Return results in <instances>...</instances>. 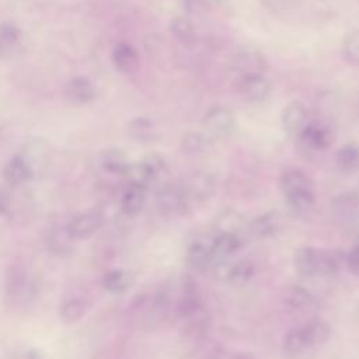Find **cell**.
I'll list each match as a JSON object with an SVG mask.
<instances>
[{
	"label": "cell",
	"instance_id": "obj_27",
	"mask_svg": "<svg viewBox=\"0 0 359 359\" xmlns=\"http://www.w3.org/2000/svg\"><path fill=\"white\" fill-rule=\"evenodd\" d=\"M254 264L248 259H241L227 266L224 279L234 286H243L254 276Z\"/></svg>",
	"mask_w": 359,
	"mask_h": 359
},
{
	"label": "cell",
	"instance_id": "obj_30",
	"mask_svg": "<svg viewBox=\"0 0 359 359\" xmlns=\"http://www.w3.org/2000/svg\"><path fill=\"white\" fill-rule=\"evenodd\" d=\"M337 165L344 172H352L359 168V146L348 143L342 146L335 154Z\"/></svg>",
	"mask_w": 359,
	"mask_h": 359
},
{
	"label": "cell",
	"instance_id": "obj_28",
	"mask_svg": "<svg viewBox=\"0 0 359 359\" xmlns=\"http://www.w3.org/2000/svg\"><path fill=\"white\" fill-rule=\"evenodd\" d=\"M171 35L185 46H191L196 41V32L194 24L187 17H175L170 22Z\"/></svg>",
	"mask_w": 359,
	"mask_h": 359
},
{
	"label": "cell",
	"instance_id": "obj_44",
	"mask_svg": "<svg viewBox=\"0 0 359 359\" xmlns=\"http://www.w3.org/2000/svg\"><path fill=\"white\" fill-rule=\"evenodd\" d=\"M358 311H359V307H358Z\"/></svg>",
	"mask_w": 359,
	"mask_h": 359
},
{
	"label": "cell",
	"instance_id": "obj_33",
	"mask_svg": "<svg viewBox=\"0 0 359 359\" xmlns=\"http://www.w3.org/2000/svg\"><path fill=\"white\" fill-rule=\"evenodd\" d=\"M86 304L80 297H67L59 307V316L65 323H76L83 318Z\"/></svg>",
	"mask_w": 359,
	"mask_h": 359
},
{
	"label": "cell",
	"instance_id": "obj_19",
	"mask_svg": "<svg viewBox=\"0 0 359 359\" xmlns=\"http://www.w3.org/2000/svg\"><path fill=\"white\" fill-rule=\"evenodd\" d=\"M128 133L137 142H153L157 139V125L149 116H136L128 123Z\"/></svg>",
	"mask_w": 359,
	"mask_h": 359
},
{
	"label": "cell",
	"instance_id": "obj_42",
	"mask_svg": "<svg viewBox=\"0 0 359 359\" xmlns=\"http://www.w3.org/2000/svg\"><path fill=\"white\" fill-rule=\"evenodd\" d=\"M231 359H255V356L248 353V352H238V353L233 355Z\"/></svg>",
	"mask_w": 359,
	"mask_h": 359
},
{
	"label": "cell",
	"instance_id": "obj_2",
	"mask_svg": "<svg viewBox=\"0 0 359 359\" xmlns=\"http://www.w3.org/2000/svg\"><path fill=\"white\" fill-rule=\"evenodd\" d=\"M38 283L22 264H11L6 272L4 290L7 300L14 306H25L38 294Z\"/></svg>",
	"mask_w": 359,
	"mask_h": 359
},
{
	"label": "cell",
	"instance_id": "obj_36",
	"mask_svg": "<svg viewBox=\"0 0 359 359\" xmlns=\"http://www.w3.org/2000/svg\"><path fill=\"white\" fill-rule=\"evenodd\" d=\"M342 55L348 63L359 67V29L345 35L342 41Z\"/></svg>",
	"mask_w": 359,
	"mask_h": 359
},
{
	"label": "cell",
	"instance_id": "obj_39",
	"mask_svg": "<svg viewBox=\"0 0 359 359\" xmlns=\"http://www.w3.org/2000/svg\"><path fill=\"white\" fill-rule=\"evenodd\" d=\"M346 265H348V269L359 276V245H355L346 255Z\"/></svg>",
	"mask_w": 359,
	"mask_h": 359
},
{
	"label": "cell",
	"instance_id": "obj_9",
	"mask_svg": "<svg viewBox=\"0 0 359 359\" xmlns=\"http://www.w3.org/2000/svg\"><path fill=\"white\" fill-rule=\"evenodd\" d=\"M65 98L73 105L90 104L97 98V87L88 77H73L65 87Z\"/></svg>",
	"mask_w": 359,
	"mask_h": 359
},
{
	"label": "cell",
	"instance_id": "obj_3",
	"mask_svg": "<svg viewBox=\"0 0 359 359\" xmlns=\"http://www.w3.org/2000/svg\"><path fill=\"white\" fill-rule=\"evenodd\" d=\"M266 67L268 62L265 55L259 49L250 45L237 48L229 60L230 73L237 81L252 76H261L265 73Z\"/></svg>",
	"mask_w": 359,
	"mask_h": 359
},
{
	"label": "cell",
	"instance_id": "obj_7",
	"mask_svg": "<svg viewBox=\"0 0 359 359\" xmlns=\"http://www.w3.org/2000/svg\"><path fill=\"white\" fill-rule=\"evenodd\" d=\"M182 189L188 199L195 202H206L215 194L216 182L210 174L205 171H195L185 180Z\"/></svg>",
	"mask_w": 359,
	"mask_h": 359
},
{
	"label": "cell",
	"instance_id": "obj_35",
	"mask_svg": "<svg viewBox=\"0 0 359 359\" xmlns=\"http://www.w3.org/2000/svg\"><path fill=\"white\" fill-rule=\"evenodd\" d=\"M243 223H244V217L233 209H226L220 212L216 219V227L219 229L217 231H227V233L237 234V230L243 226Z\"/></svg>",
	"mask_w": 359,
	"mask_h": 359
},
{
	"label": "cell",
	"instance_id": "obj_31",
	"mask_svg": "<svg viewBox=\"0 0 359 359\" xmlns=\"http://www.w3.org/2000/svg\"><path fill=\"white\" fill-rule=\"evenodd\" d=\"M285 303L296 310H306L313 306V294L300 285H292L285 292Z\"/></svg>",
	"mask_w": 359,
	"mask_h": 359
},
{
	"label": "cell",
	"instance_id": "obj_43",
	"mask_svg": "<svg viewBox=\"0 0 359 359\" xmlns=\"http://www.w3.org/2000/svg\"><path fill=\"white\" fill-rule=\"evenodd\" d=\"M356 245H359V237H358V243H356Z\"/></svg>",
	"mask_w": 359,
	"mask_h": 359
},
{
	"label": "cell",
	"instance_id": "obj_14",
	"mask_svg": "<svg viewBox=\"0 0 359 359\" xmlns=\"http://www.w3.org/2000/svg\"><path fill=\"white\" fill-rule=\"evenodd\" d=\"M34 170L31 164L22 154L11 157L3 167V178L10 185H22L34 177Z\"/></svg>",
	"mask_w": 359,
	"mask_h": 359
},
{
	"label": "cell",
	"instance_id": "obj_6",
	"mask_svg": "<svg viewBox=\"0 0 359 359\" xmlns=\"http://www.w3.org/2000/svg\"><path fill=\"white\" fill-rule=\"evenodd\" d=\"M234 114L223 105H215L206 111L202 118V126L208 136L220 137L231 132L234 128Z\"/></svg>",
	"mask_w": 359,
	"mask_h": 359
},
{
	"label": "cell",
	"instance_id": "obj_25",
	"mask_svg": "<svg viewBox=\"0 0 359 359\" xmlns=\"http://www.w3.org/2000/svg\"><path fill=\"white\" fill-rule=\"evenodd\" d=\"M309 348L323 345L331 335V327L327 321L321 318H313L304 325H302Z\"/></svg>",
	"mask_w": 359,
	"mask_h": 359
},
{
	"label": "cell",
	"instance_id": "obj_8",
	"mask_svg": "<svg viewBox=\"0 0 359 359\" xmlns=\"http://www.w3.org/2000/svg\"><path fill=\"white\" fill-rule=\"evenodd\" d=\"M102 222L104 216L100 210H87L76 215L66 227L74 240H83L97 233Z\"/></svg>",
	"mask_w": 359,
	"mask_h": 359
},
{
	"label": "cell",
	"instance_id": "obj_26",
	"mask_svg": "<svg viewBox=\"0 0 359 359\" xmlns=\"http://www.w3.org/2000/svg\"><path fill=\"white\" fill-rule=\"evenodd\" d=\"M101 283L107 292L112 294H121L130 287L132 278L126 271L111 269L104 273Z\"/></svg>",
	"mask_w": 359,
	"mask_h": 359
},
{
	"label": "cell",
	"instance_id": "obj_34",
	"mask_svg": "<svg viewBox=\"0 0 359 359\" xmlns=\"http://www.w3.org/2000/svg\"><path fill=\"white\" fill-rule=\"evenodd\" d=\"M338 266H339V259L335 252L330 250L318 248L316 276H331L338 271Z\"/></svg>",
	"mask_w": 359,
	"mask_h": 359
},
{
	"label": "cell",
	"instance_id": "obj_13",
	"mask_svg": "<svg viewBox=\"0 0 359 359\" xmlns=\"http://www.w3.org/2000/svg\"><path fill=\"white\" fill-rule=\"evenodd\" d=\"M283 224V217L278 210L264 212L252 219L250 223V233L258 238H266L275 236Z\"/></svg>",
	"mask_w": 359,
	"mask_h": 359
},
{
	"label": "cell",
	"instance_id": "obj_12",
	"mask_svg": "<svg viewBox=\"0 0 359 359\" xmlns=\"http://www.w3.org/2000/svg\"><path fill=\"white\" fill-rule=\"evenodd\" d=\"M240 94L248 101V102H262L265 101L271 94V83L269 80L261 74V76H252L237 81Z\"/></svg>",
	"mask_w": 359,
	"mask_h": 359
},
{
	"label": "cell",
	"instance_id": "obj_17",
	"mask_svg": "<svg viewBox=\"0 0 359 359\" xmlns=\"http://www.w3.org/2000/svg\"><path fill=\"white\" fill-rule=\"evenodd\" d=\"M74 238L70 236L67 227L56 226L49 229L45 236V244L52 254L56 255H66L73 250Z\"/></svg>",
	"mask_w": 359,
	"mask_h": 359
},
{
	"label": "cell",
	"instance_id": "obj_15",
	"mask_svg": "<svg viewBox=\"0 0 359 359\" xmlns=\"http://www.w3.org/2000/svg\"><path fill=\"white\" fill-rule=\"evenodd\" d=\"M241 247V238L236 233L219 231L217 236L210 243L212 258L217 261H224L233 254H236Z\"/></svg>",
	"mask_w": 359,
	"mask_h": 359
},
{
	"label": "cell",
	"instance_id": "obj_40",
	"mask_svg": "<svg viewBox=\"0 0 359 359\" xmlns=\"http://www.w3.org/2000/svg\"><path fill=\"white\" fill-rule=\"evenodd\" d=\"M14 359H43V356L38 349H25L20 352Z\"/></svg>",
	"mask_w": 359,
	"mask_h": 359
},
{
	"label": "cell",
	"instance_id": "obj_16",
	"mask_svg": "<svg viewBox=\"0 0 359 359\" xmlns=\"http://www.w3.org/2000/svg\"><path fill=\"white\" fill-rule=\"evenodd\" d=\"M130 161L121 149H105L98 154V165L102 171L112 175H123Z\"/></svg>",
	"mask_w": 359,
	"mask_h": 359
},
{
	"label": "cell",
	"instance_id": "obj_37",
	"mask_svg": "<svg viewBox=\"0 0 359 359\" xmlns=\"http://www.w3.org/2000/svg\"><path fill=\"white\" fill-rule=\"evenodd\" d=\"M182 6L187 14L194 17H203L212 11L210 0H182Z\"/></svg>",
	"mask_w": 359,
	"mask_h": 359
},
{
	"label": "cell",
	"instance_id": "obj_11",
	"mask_svg": "<svg viewBox=\"0 0 359 359\" xmlns=\"http://www.w3.org/2000/svg\"><path fill=\"white\" fill-rule=\"evenodd\" d=\"M309 122V112L303 102L292 101L289 102L280 114V123L286 133L299 135V132Z\"/></svg>",
	"mask_w": 359,
	"mask_h": 359
},
{
	"label": "cell",
	"instance_id": "obj_29",
	"mask_svg": "<svg viewBox=\"0 0 359 359\" xmlns=\"http://www.w3.org/2000/svg\"><path fill=\"white\" fill-rule=\"evenodd\" d=\"M209 147V136L203 132L189 130L181 137V150L188 156H198Z\"/></svg>",
	"mask_w": 359,
	"mask_h": 359
},
{
	"label": "cell",
	"instance_id": "obj_24",
	"mask_svg": "<svg viewBox=\"0 0 359 359\" xmlns=\"http://www.w3.org/2000/svg\"><path fill=\"white\" fill-rule=\"evenodd\" d=\"M122 177L126 180L128 187H139L143 189H146L154 181L150 168L143 160L137 163H130Z\"/></svg>",
	"mask_w": 359,
	"mask_h": 359
},
{
	"label": "cell",
	"instance_id": "obj_21",
	"mask_svg": "<svg viewBox=\"0 0 359 359\" xmlns=\"http://www.w3.org/2000/svg\"><path fill=\"white\" fill-rule=\"evenodd\" d=\"M22 31L13 22L0 24V57L11 56L21 45Z\"/></svg>",
	"mask_w": 359,
	"mask_h": 359
},
{
	"label": "cell",
	"instance_id": "obj_23",
	"mask_svg": "<svg viewBox=\"0 0 359 359\" xmlns=\"http://www.w3.org/2000/svg\"><path fill=\"white\" fill-rule=\"evenodd\" d=\"M317 255L318 248L316 247H300L294 251L293 264L294 269L303 276L317 275Z\"/></svg>",
	"mask_w": 359,
	"mask_h": 359
},
{
	"label": "cell",
	"instance_id": "obj_32",
	"mask_svg": "<svg viewBox=\"0 0 359 359\" xmlns=\"http://www.w3.org/2000/svg\"><path fill=\"white\" fill-rule=\"evenodd\" d=\"M309 348L302 327H294L287 331L283 338V352L287 356H297Z\"/></svg>",
	"mask_w": 359,
	"mask_h": 359
},
{
	"label": "cell",
	"instance_id": "obj_10",
	"mask_svg": "<svg viewBox=\"0 0 359 359\" xmlns=\"http://www.w3.org/2000/svg\"><path fill=\"white\" fill-rule=\"evenodd\" d=\"M331 215L341 224L353 222L359 215V194L344 192L335 196L331 202Z\"/></svg>",
	"mask_w": 359,
	"mask_h": 359
},
{
	"label": "cell",
	"instance_id": "obj_1",
	"mask_svg": "<svg viewBox=\"0 0 359 359\" xmlns=\"http://www.w3.org/2000/svg\"><path fill=\"white\" fill-rule=\"evenodd\" d=\"M279 184L287 203L294 210L306 212L314 206V185L304 171L299 168H286L280 174Z\"/></svg>",
	"mask_w": 359,
	"mask_h": 359
},
{
	"label": "cell",
	"instance_id": "obj_4",
	"mask_svg": "<svg viewBox=\"0 0 359 359\" xmlns=\"http://www.w3.org/2000/svg\"><path fill=\"white\" fill-rule=\"evenodd\" d=\"M334 139L335 130L332 125L330 121L320 118L309 121L297 135L299 146L310 153L325 151L334 143Z\"/></svg>",
	"mask_w": 359,
	"mask_h": 359
},
{
	"label": "cell",
	"instance_id": "obj_18",
	"mask_svg": "<svg viewBox=\"0 0 359 359\" xmlns=\"http://www.w3.org/2000/svg\"><path fill=\"white\" fill-rule=\"evenodd\" d=\"M112 63L122 73L133 72L139 65L136 49L128 42H119L112 49Z\"/></svg>",
	"mask_w": 359,
	"mask_h": 359
},
{
	"label": "cell",
	"instance_id": "obj_22",
	"mask_svg": "<svg viewBox=\"0 0 359 359\" xmlns=\"http://www.w3.org/2000/svg\"><path fill=\"white\" fill-rule=\"evenodd\" d=\"M144 202H146V189L139 187H128L121 198L119 208L125 216L133 217L142 212Z\"/></svg>",
	"mask_w": 359,
	"mask_h": 359
},
{
	"label": "cell",
	"instance_id": "obj_41",
	"mask_svg": "<svg viewBox=\"0 0 359 359\" xmlns=\"http://www.w3.org/2000/svg\"><path fill=\"white\" fill-rule=\"evenodd\" d=\"M7 208H8V199H7L6 194L0 191V215L4 213L7 210Z\"/></svg>",
	"mask_w": 359,
	"mask_h": 359
},
{
	"label": "cell",
	"instance_id": "obj_38",
	"mask_svg": "<svg viewBox=\"0 0 359 359\" xmlns=\"http://www.w3.org/2000/svg\"><path fill=\"white\" fill-rule=\"evenodd\" d=\"M143 161H144L146 165L150 168V171H151L154 180H156L157 177H160V175H164V174L167 172V170H168L165 158H164L161 154H158V153L147 154V156L143 158Z\"/></svg>",
	"mask_w": 359,
	"mask_h": 359
},
{
	"label": "cell",
	"instance_id": "obj_5",
	"mask_svg": "<svg viewBox=\"0 0 359 359\" xmlns=\"http://www.w3.org/2000/svg\"><path fill=\"white\" fill-rule=\"evenodd\" d=\"M156 202L160 213L167 217H180L188 208V198L182 187L172 184H164L158 188Z\"/></svg>",
	"mask_w": 359,
	"mask_h": 359
},
{
	"label": "cell",
	"instance_id": "obj_20",
	"mask_svg": "<svg viewBox=\"0 0 359 359\" xmlns=\"http://www.w3.org/2000/svg\"><path fill=\"white\" fill-rule=\"evenodd\" d=\"M187 264L191 269L196 272H203L212 264L210 245H206L203 241H194L187 250Z\"/></svg>",
	"mask_w": 359,
	"mask_h": 359
}]
</instances>
